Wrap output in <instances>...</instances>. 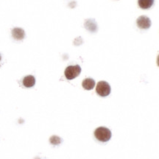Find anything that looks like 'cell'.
<instances>
[{
  "label": "cell",
  "mask_w": 159,
  "mask_h": 159,
  "mask_svg": "<svg viewBox=\"0 0 159 159\" xmlns=\"http://www.w3.org/2000/svg\"><path fill=\"white\" fill-rule=\"evenodd\" d=\"M94 136L99 142H107L111 138V132L108 128L105 127H99L95 130Z\"/></svg>",
  "instance_id": "cell-1"
},
{
  "label": "cell",
  "mask_w": 159,
  "mask_h": 159,
  "mask_svg": "<svg viewBox=\"0 0 159 159\" xmlns=\"http://www.w3.org/2000/svg\"><path fill=\"white\" fill-rule=\"evenodd\" d=\"M111 86L108 83L105 81H99L97 83L96 91L97 94L100 97H107L111 93Z\"/></svg>",
  "instance_id": "cell-2"
},
{
  "label": "cell",
  "mask_w": 159,
  "mask_h": 159,
  "mask_svg": "<svg viewBox=\"0 0 159 159\" xmlns=\"http://www.w3.org/2000/svg\"><path fill=\"white\" fill-rule=\"evenodd\" d=\"M81 72V68L78 65L69 66L65 70V76L66 79L73 80L77 77Z\"/></svg>",
  "instance_id": "cell-3"
},
{
  "label": "cell",
  "mask_w": 159,
  "mask_h": 159,
  "mask_svg": "<svg viewBox=\"0 0 159 159\" xmlns=\"http://www.w3.org/2000/svg\"><path fill=\"white\" fill-rule=\"evenodd\" d=\"M136 25L139 27V28L142 30H148L151 26V21L148 16H139L136 20Z\"/></svg>",
  "instance_id": "cell-4"
},
{
  "label": "cell",
  "mask_w": 159,
  "mask_h": 159,
  "mask_svg": "<svg viewBox=\"0 0 159 159\" xmlns=\"http://www.w3.org/2000/svg\"><path fill=\"white\" fill-rule=\"evenodd\" d=\"M12 36L15 40L17 41H21L25 39V33L23 29L19 28V27H15L12 30Z\"/></svg>",
  "instance_id": "cell-5"
},
{
  "label": "cell",
  "mask_w": 159,
  "mask_h": 159,
  "mask_svg": "<svg viewBox=\"0 0 159 159\" xmlns=\"http://www.w3.org/2000/svg\"><path fill=\"white\" fill-rule=\"evenodd\" d=\"M22 83L26 88H31L35 84V79L33 75H28L23 79Z\"/></svg>",
  "instance_id": "cell-6"
},
{
  "label": "cell",
  "mask_w": 159,
  "mask_h": 159,
  "mask_svg": "<svg viewBox=\"0 0 159 159\" xmlns=\"http://www.w3.org/2000/svg\"><path fill=\"white\" fill-rule=\"evenodd\" d=\"M82 85L85 90H91L94 88L95 81L91 78H86L83 81Z\"/></svg>",
  "instance_id": "cell-7"
},
{
  "label": "cell",
  "mask_w": 159,
  "mask_h": 159,
  "mask_svg": "<svg viewBox=\"0 0 159 159\" xmlns=\"http://www.w3.org/2000/svg\"><path fill=\"white\" fill-rule=\"evenodd\" d=\"M139 7L142 9H149L152 7L154 3V0H138Z\"/></svg>",
  "instance_id": "cell-8"
},
{
  "label": "cell",
  "mask_w": 159,
  "mask_h": 159,
  "mask_svg": "<svg viewBox=\"0 0 159 159\" xmlns=\"http://www.w3.org/2000/svg\"><path fill=\"white\" fill-rule=\"evenodd\" d=\"M85 28L91 32H95L97 30V24L95 22L94 20L89 19L87 20L85 23Z\"/></svg>",
  "instance_id": "cell-9"
},
{
  "label": "cell",
  "mask_w": 159,
  "mask_h": 159,
  "mask_svg": "<svg viewBox=\"0 0 159 159\" xmlns=\"http://www.w3.org/2000/svg\"><path fill=\"white\" fill-rule=\"evenodd\" d=\"M49 141H50L51 144H53V145H58V144H61V142H62L61 139L60 138V137L57 136H52L50 139H49Z\"/></svg>",
  "instance_id": "cell-10"
},
{
  "label": "cell",
  "mask_w": 159,
  "mask_h": 159,
  "mask_svg": "<svg viewBox=\"0 0 159 159\" xmlns=\"http://www.w3.org/2000/svg\"><path fill=\"white\" fill-rule=\"evenodd\" d=\"M157 64H158V66H159V55L158 56V58H157Z\"/></svg>",
  "instance_id": "cell-11"
},
{
  "label": "cell",
  "mask_w": 159,
  "mask_h": 159,
  "mask_svg": "<svg viewBox=\"0 0 159 159\" xmlns=\"http://www.w3.org/2000/svg\"><path fill=\"white\" fill-rule=\"evenodd\" d=\"M1 60H2V55L0 54V61H1Z\"/></svg>",
  "instance_id": "cell-12"
}]
</instances>
